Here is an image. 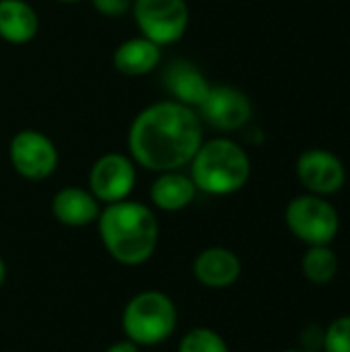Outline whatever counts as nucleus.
Masks as SVG:
<instances>
[{
	"instance_id": "f257e3e1",
	"label": "nucleus",
	"mask_w": 350,
	"mask_h": 352,
	"mask_svg": "<svg viewBox=\"0 0 350 352\" xmlns=\"http://www.w3.org/2000/svg\"><path fill=\"white\" fill-rule=\"evenodd\" d=\"M202 142L204 132L198 111L173 99L144 107L128 132L130 159L157 173L190 165Z\"/></svg>"
},
{
	"instance_id": "f03ea898",
	"label": "nucleus",
	"mask_w": 350,
	"mask_h": 352,
	"mask_svg": "<svg viewBox=\"0 0 350 352\" xmlns=\"http://www.w3.org/2000/svg\"><path fill=\"white\" fill-rule=\"evenodd\" d=\"M99 237L107 254L122 266L149 262L159 243V223L155 212L134 200L105 204L97 219Z\"/></svg>"
},
{
	"instance_id": "7ed1b4c3",
	"label": "nucleus",
	"mask_w": 350,
	"mask_h": 352,
	"mask_svg": "<svg viewBox=\"0 0 350 352\" xmlns=\"http://www.w3.org/2000/svg\"><path fill=\"white\" fill-rule=\"evenodd\" d=\"M252 175L250 155L231 138L202 142L190 161V177L198 192L208 196H229L239 192Z\"/></svg>"
},
{
	"instance_id": "20e7f679",
	"label": "nucleus",
	"mask_w": 350,
	"mask_h": 352,
	"mask_svg": "<svg viewBox=\"0 0 350 352\" xmlns=\"http://www.w3.org/2000/svg\"><path fill=\"white\" fill-rule=\"evenodd\" d=\"M177 328V307L161 291L136 293L124 307L122 330L136 346H157Z\"/></svg>"
},
{
	"instance_id": "39448f33",
	"label": "nucleus",
	"mask_w": 350,
	"mask_h": 352,
	"mask_svg": "<svg viewBox=\"0 0 350 352\" xmlns=\"http://www.w3.org/2000/svg\"><path fill=\"white\" fill-rule=\"evenodd\" d=\"M285 225L307 248L332 245L340 231V214L328 198L301 194L287 204Z\"/></svg>"
},
{
	"instance_id": "423d86ee",
	"label": "nucleus",
	"mask_w": 350,
	"mask_h": 352,
	"mask_svg": "<svg viewBox=\"0 0 350 352\" xmlns=\"http://www.w3.org/2000/svg\"><path fill=\"white\" fill-rule=\"evenodd\" d=\"M132 14L142 37L161 47L179 41L190 23L186 0H134Z\"/></svg>"
},
{
	"instance_id": "0eeeda50",
	"label": "nucleus",
	"mask_w": 350,
	"mask_h": 352,
	"mask_svg": "<svg viewBox=\"0 0 350 352\" xmlns=\"http://www.w3.org/2000/svg\"><path fill=\"white\" fill-rule=\"evenodd\" d=\"M8 157L12 169L29 179L43 182L58 169V148L39 130H21L12 136L8 146Z\"/></svg>"
},
{
	"instance_id": "6e6552de",
	"label": "nucleus",
	"mask_w": 350,
	"mask_h": 352,
	"mask_svg": "<svg viewBox=\"0 0 350 352\" xmlns=\"http://www.w3.org/2000/svg\"><path fill=\"white\" fill-rule=\"evenodd\" d=\"M136 186L134 161L120 153L99 157L89 173V192L103 204L128 200Z\"/></svg>"
},
{
	"instance_id": "1a4fd4ad",
	"label": "nucleus",
	"mask_w": 350,
	"mask_h": 352,
	"mask_svg": "<svg viewBox=\"0 0 350 352\" xmlns=\"http://www.w3.org/2000/svg\"><path fill=\"white\" fill-rule=\"evenodd\" d=\"M297 177L307 194L334 196L347 184V167L338 155L328 148H307L297 159Z\"/></svg>"
},
{
	"instance_id": "9d476101",
	"label": "nucleus",
	"mask_w": 350,
	"mask_h": 352,
	"mask_svg": "<svg viewBox=\"0 0 350 352\" xmlns=\"http://www.w3.org/2000/svg\"><path fill=\"white\" fill-rule=\"evenodd\" d=\"M200 120H206L212 128L221 132H233L241 130L254 113L250 97L229 85H217L210 87L206 99L202 101Z\"/></svg>"
},
{
	"instance_id": "9b49d317",
	"label": "nucleus",
	"mask_w": 350,
	"mask_h": 352,
	"mask_svg": "<svg viewBox=\"0 0 350 352\" xmlns=\"http://www.w3.org/2000/svg\"><path fill=\"white\" fill-rule=\"evenodd\" d=\"M241 260L227 248H208L194 258V278L206 289H229L241 276Z\"/></svg>"
},
{
	"instance_id": "f8f14e48",
	"label": "nucleus",
	"mask_w": 350,
	"mask_h": 352,
	"mask_svg": "<svg viewBox=\"0 0 350 352\" xmlns=\"http://www.w3.org/2000/svg\"><path fill=\"white\" fill-rule=\"evenodd\" d=\"M52 212L60 225L78 229L97 223L101 206L89 190L70 186L56 192V196L52 198Z\"/></svg>"
},
{
	"instance_id": "ddd939ff",
	"label": "nucleus",
	"mask_w": 350,
	"mask_h": 352,
	"mask_svg": "<svg viewBox=\"0 0 350 352\" xmlns=\"http://www.w3.org/2000/svg\"><path fill=\"white\" fill-rule=\"evenodd\" d=\"M210 82L206 76L188 60H175L165 70V89L173 97L192 109H198L210 91Z\"/></svg>"
},
{
	"instance_id": "4468645a",
	"label": "nucleus",
	"mask_w": 350,
	"mask_h": 352,
	"mask_svg": "<svg viewBox=\"0 0 350 352\" xmlns=\"http://www.w3.org/2000/svg\"><path fill=\"white\" fill-rule=\"evenodd\" d=\"M198 194L196 184L190 175L177 171H165L159 173V177L151 186V200L159 210L165 212H177L188 208Z\"/></svg>"
},
{
	"instance_id": "2eb2a0df",
	"label": "nucleus",
	"mask_w": 350,
	"mask_h": 352,
	"mask_svg": "<svg viewBox=\"0 0 350 352\" xmlns=\"http://www.w3.org/2000/svg\"><path fill=\"white\" fill-rule=\"evenodd\" d=\"M39 31V16L25 0H0V37L8 43H29Z\"/></svg>"
},
{
	"instance_id": "dca6fc26",
	"label": "nucleus",
	"mask_w": 350,
	"mask_h": 352,
	"mask_svg": "<svg viewBox=\"0 0 350 352\" xmlns=\"http://www.w3.org/2000/svg\"><path fill=\"white\" fill-rule=\"evenodd\" d=\"M161 62V45L146 37H132L113 52V66L126 76H144Z\"/></svg>"
},
{
	"instance_id": "f3484780",
	"label": "nucleus",
	"mask_w": 350,
	"mask_h": 352,
	"mask_svg": "<svg viewBox=\"0 0 350 352\" xmlns=\"http://www.w3.org/2000/svg\"><path fill=\"white\" fill-rule=\"evenodd\" d=\"M340 270V260L332 245H309L301 258V272L311 285H330Z\"/></svg>"
},
{
	"instance_id": "a211bd4d",
	"label": "nucleus",
	"mask_w": 350,
	"mask_h": 352,
	"mask_svg": "<svg viewBox=\"0 0 350 352\" xmlns=\"http://www.w3.org/2000/svg\"><path fill=\"white\" fill-rule=\"evenodd\" d=\"M177 352H231L225 338L210 328H194L182 340Z\"/></svg>"
},
{
	"instance_id": "6ab92c4d",
	"label": "nucleus",
	"mask_w": 350,
	"mask_h": 352,
	"mask_svg": "<svg viewBox=\"0 0 350 352\" xmlns=\"http://www.w3.org/2000/svg\"><path fill=\"white\" fill-rule=\"evenodd\" d=\"M322 352H350V314L332 320L324 328Z\"/></svg>"
},
{
	"instance_id": "aec40b11",
	"label": "nucleus",
	"mask_w": 350,
	"mask_h": 352,
	"mask_svg": "<svg viewBox=\"0 0 350 352\" xmlns=\"http://www.w3.org/2000/svg\"><path fill=\"white\" fill-rule=\"evenodd\" d=\"M132 2L134 0H91L93 8L103 14V16H109V19H116V16H124L126 12L132 10Z\"/></svg>"
},
{
	"instance_id": "412c9836",
	"label": "nucleus",
	"mask_w": 350,
	"mask_h": 352,
	"mask_svg": "<svg viewBox=\"0 0 350 352\" xmlns=\"http://www.w3.org/2000/svg\"><path fill=\"white\" fill-rule=\"evenodd\" d=\"M105 352H140V351H138V346H136L134 342H130V340H120V342L111 344V346H109Z\"/></svg>"
},
{
	"instance_id": "4be33fe9",
	"label": "nucleus",
	"mask_w": 350,
	"mask_h": 352,
	"mask_svg": "<svg viewBox=\"0 0 350 352\" xmlns=\"http://www.w3.org/2000/svg\"><path fill=\"white\" fill-rule=\"evenodd\" d=\"M4 278H6V264H4V260L0 258V289H2V285H4Z\"/></svg>"
},
{
	"instance_id": "5701e85b",
	"label": "nucleus",
	"mask_w": 350,
	"mask_h": 352,
	"mask_svg": "<svg viewBox=\"0 0 350 352\" xmlns=\"http://www.w3.org/2000/svg\"><path fill=\"white\" fill-rule=\"evenodd\" d=\"M278 352H322V351H309V349H285V351Z\"/></svg>"
},
{
	"instance_id": "b1692460",
	"label": "nucleus",
	"mask_w": 350,
	"mask_h": 352,
	"mask_svg": "<svg viewBox=\"0 0 350 352\" xmlns=\"http://www.w3.org/2000/svg\"><path fill=\"white\" fill-rule=\"evenodd\" d=\"M58 2H64V4H74V2H80V0H58Z\"/></svg>"
}]
</instances>
